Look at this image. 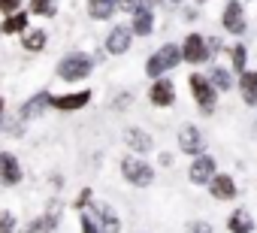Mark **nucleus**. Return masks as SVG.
<instances>
[{
    "label": "nucleus",
    "mask_w": 257,
    "mask_h": 233,
    "mask_svg": "<svg viewBox=\"0 0 257 233\" xmlns=\"http://www.w3.org/2000/svg\"><path fill=\"white\" fill-rule=\"evenodd\" d=\"M182 64V46H176V43H164L158 52H152L149 55V61H146V76L149 79H164L170 70H176Z\"/></svg>",
    "instance_id": "nucleus-1"
},
{
    "label": "nucleus",
    "mask_w": 257,
    "mask_h": 233,
    "mask_svg": "<svg viewBox=\"0 0 257 233\" xmlns=\"http://www.w3.org/2000/svg\"><path fill=\"white\" fill-rule=\"evenodd\" d=\"M58 79L64 82H85L91 73H94V58L88 52H67L61 61H58Z\"/></svg>",
    "instance_id": "nucleus-2"
},
{
    "label": "nucleus",
    "mask_w": 257,
    "mask_h": 233,
    "mask_svg": "<svg viewBox=\"0 0 257 233\" xmlns=\"http://www.w3.org/2000/svg\"><path fill=\"white\" fill-rule=\"evenodd\" d=\"M121 176L134 188H149L155 182V167L149 161H143L140 155H127V158H121Z\"/></svg>",
    "instance_id": "nucleus-3"
},
{
    "label": "nucleus",
    "mask_w": 257,
    "mask_h": 233,
    "mask_svg": "<svg viewBox=\"0 0 257 233\" xmlns=\"http://www.w3.org/2000/svg\"><path fill=\"white\" fill-rule=\"evenodd\" d=\"M188 85H191V97L197 100L200 112H203V115H212V112H215V103H218V88L209 82V76L191 73V76H188Z\"/></svg>",
    "instance_id": "nucleus-4"
},
{
    "label": "nucleus",
    "mask_w": 257,
    "mask_h": 233,
    "mask_svg": "<svg viewBox=\"0 0 257 233\" xmlns=\"http://www.w3.org/2000/svg\"><path fill=\"white\" fill-rule=\"evenodd\" d=\"M209 55H212V49H209V40L203 34H188L185 37V43H182V61L185 64L200 67V64L209 61Z\"/></svg>",
    "instance_id": "nucleus-5"
},
{
    "label": "nucleus",
    "mask_w": 257,
    "mask_h": 233,
    "mask_svg": "<svg viewBox=\"0 0 257 233\" xmlns=\"http://www.w3.org/2000/svg\"><path fill=\"white\" fill-rule=\"evenodd\" d=\"M218 176V164H215V158L212 155H197L194 161H191V167H188V179H191V185H197V188H209V182Z\"/></svg>",
    "instance_id": "nucleus-6"
},
{
    "label": "nucleus",
    "mask_w": 257,
    "mask_h": 233,
    "mask_svg": "<svg viewBox=\"0 0 257 233\" xmlns=\"http://www.w3.org/2000/svg\"><path fill=\"white\" fill-rule=\"evenodd\" d=\"M61 212H64V206L58 203V200H52L49 203V209L43 212V215H37L25 230H19V233H58V227H61Z\"/></svg>",
    "instance_id": "nucleus-7"
},
{
    "label": "nucleus",
    "mask_w": 257,
    "mask_h": 233,
    "mask_svg": "<svg viewBox=\"0 0 257 233\" xmlns=\"http://www.w3.org/2000/svg\"><path fill=\"white\" fill-rule=\"evenodd\" d=\"M221 28H224L227 34H233V37H242V34L248 31L245 10H242L239 0H227V7H224V13H221Z\"/></svg>",
    "instance_id": "nucleus-8"
},
{
    "label": "nucleus",
    "mask_w": 257,
    "mask_h": 233,
    "mask_svg": "<svg viewBox=\"0 0 257 233\" xmlns=\"http://www.w3.org/2000/svg\"><path fill=\"white\" fill-rule=\"evenodd\" d=\"M52 100H55V94H52L49 88H40L34 97H28V100L22 103L19 119H22V122H34V119H40L46 109H52Z\"/></svg>",
    "instance_id": "nucleus-9"
},
{
    "label": "nucleus",
    "mask_w": 257,
    "mask_h": 233,
    "mask_svg": "<svg viewBox=\"0 0 257 233\" xmlns=\"http://www.w3.org/2000/svg\"><path fill=\"white\" fill-rule=\"evenodd\" d=\"M134 28L131 25H112V31L106 34V52L109 55H124V52H131L134 46Z\"/></svg>",
    "instance_id": "nucleus-10"
},
{
    "label": "nucleus",
    "mask_w": 257,
    "mask_h": 233,
    "mask_svg": "<svg viewBox=\"0 0 257 233\" xmlns=\"http://www.w3.org/2000/svg\"><path fill=\"white\" fill-rule=\"evenodd\" d=\"M22 179H25L22 161L13 152H0V185L16 188V185H22Z\"/></svg>",
    "instance_id": "nucleus-11"
},
{
    "label": "nucleus",
    "mask_w": 257,
    "mask_h": 233,
    "mask_svg": "<svg viewBox=\"0 0 257 233\" xmlns=\"http://www.w3.org/2000/svg\"><path fill=\"white\" fill-rule=\"evenodd\" d=\"M149 103L158 106V109L173 106V103H176V85H173L167 76H164V79H155V82L149 85Z\"/></svg>",
    "instance_id": "nucleus-12"
},
{
    "label": "nucleus",
    "mask_w": 257,
    "mask_h": 233,
    "mask_svg": "<svg viewBox=\"0 0 257 233\" xmlns=\"http://www.w3.org/2000/svg\"><path fill=\"white\" fill-rule=\"evenodd\" d=\"M91 88H82V91H70V94H61V97H55L52 100V109H58V112H79V109H85L88 103H91Z\"/></svg>",
    "instance_id": "nucleus-13"
},
{
    "label": "nucleus",
    "mask_w": 257,
    "mask_h": 233,
    "mask_svg": "<svg viewBox=\"0 0 257 233\" xmlns=\"http://www.w3.org/2000/svg\"><path fill=\"white\" fill-rule=\"evenodd\" d=\"M124 146L131 149V155H149V152L155 149V140H152V134L143 131V128H127V131H124Z\"/></svg>",
    "instance_id": "nucleus-14"
},
{
    "label": "nucleus",
    "mask_w": 257,
    "mask_h": 233,
    "mask_svg": "<svg viewBox=\"0 0 257 233\" xmlns=\"http://www.w3.org/2000/svg\"><path fill=\"white\" fill-rule=\"evenodd\" d=\"M203 146H206V140H203V134H200L197 125H185V128L179 131V149H182L185 155L197 158V155H203Z\"/></svg>",
    "instance_id": "nucleus-15"
},
{
    "label": "nucleus",
    "mask_w": 257,
    "mask_h": 233,
    "mask_svg": "<svg viewBox=\"0 0 257 233\" xmlns=\"http://www.w3.org/2000/svg\"><path fill=\"white\" fill-rule=\"evenodd\" d=\"M209 194H212V200L227 203V200H236L239 188H236V182H233V176H230V173H218V176L209 182Z\"/></svg>",
    "instance_id": "nucleus-16"
},
{
    "label": "nucleus",
    "mask_w": 257,
    "mask_h": 233,
    "mask_svg": "<svg viewBox=\"0 0 257 233\" xmlns=\"http://www.w3.org/2000/svg\"><path fill=\"white\" fill-rule=\"evenodd\" d=\"M91 209H94L97 224H100L103 233H121V218H118V212L109 203H91Z\"/></svg>",
    "instance_id": "nucleus-17"
},
{
    "label": "nucleus",
    "mask_w": 257,
    "mask_h": 233,
    "mask_svg": "<svg viewBox=\"0 0 257 233\" xmlns=\"http://www.w3.org/2000/svg\"><path fill=\"white\" fill-rule=\"evenodd\" d=\"M28 22H31V13H13V16H7V19H4L0 31H4V37H22V34H28V31H31V28H28Z\"/></svg>",
    "instance_id": "nucleus-18"
},
{
    "label": "nucleus",
    "mask_w": 257,
    "mask_h": 233,
    "mask_svg": "<svg viewBox=\"0 0 257 233\" xmlns=\"http://www.w3.org/2000/svg\"><path fill=\"white\" fill-rule=\"evenodd\" d=\"M236 85H239L242 100H245L248 106H257V70H245Z\"/></svg>",
    "instance_id": "nucleus-19"
},
{
    "label": "nucleus",
    "mask_w": 257,
    "mask_h": 233,
    "mask_svg": "<svg viewBox=\"0 0 257 233\" xmlns=\"http://www.w3.org/2000/svg\"><path fill=\"white\" fill-rule=\"evenodd\" d=\"M227 230H230V233H254V218H251V212L233 209L230 218H227Z\"/></svg>",
    "instance_id": "nucleus-20"
},
{
    "label": "nucleus",
    "mask_w": 257,
    "mask_h": 233,
    "mask_svg": "<svg viewBox=\"0 0 257 233\" xmlns=\"http://www.w3.org/2000/svg\"><path fill=\"white\" fill-rule=\"evenodd\" d=\"M118 10V0H88V16L94 22H109Z\"/></svg>",
    "instance_id": "nucleus-21"
},
{
    "label": "nucleus",
    "mask_w": 257,
    "mask_h": 233,
    "mask_svg": "<svg viewBox=\"0 0 257 233\" xmlns=\"http://www.w3.org/2000/svg\"><path fill=\"white\" fill-rule=\"evenodd\" d=\"M131 28H134L137 37H149V34L155 31V13H152V10H140V13L134 16Z\"/></svg>",
    "instance_id": "nucleus-22"
},
{
    "label": "nucleus",
    "mask_w": 257,
    "mask_h": 233,
    "mask_svg": "<svg viewBox=\"0 0 257 233\" xmlns=\"http://www.w3.org/2000/svg\"><path fill=\"white\" fill-rule=\"evenodd\" d=\"M49 46V34L46 31H28V34H22V49L25 52H43Z\"/></svg>",
    "instance_id": "nucleus-23"
},
{
    "label": "nucleus",
    "mask_w": 257,
    "mask_h": 233,
    "mask_svg": "<svg viewBox=\"0 0 257 233\" xmlns=\"http://www.w3.org/2000/svg\"><path fill=\"white\" fill-rule=\"evenodd\" d=\"M209 82L218 88V91H230L236 82H233V73L227 70V67H212L209 70Z\"/></svg>",
    "instance_id": "nucleus-24"
},
{
    "label": "nucleus",
    "mask_w": 257,
    "mask_h": 233,
    "mask_svg": "<svg viewBox=\"0 0 257 233\" xmlns=\"http://www.w3.org/2000/svg\"><path fill=\"white\" fill-rule=\"evenodd\" d=\"M230 61H233V70L242 76L245 67H248V49H245V43H236V46L230 49Z\"/></svg>",
    "instance_id": "nucleus-25"
},
{
    "label": "nucleus",
    "mask_w": 257,
    "mask_h": 233,
    "mask_svg": "<svg viewBox=\"0 0 257 233\" xmlns=\"http://www.w3.org/2000/svg\"><path fill=\"white\" fill-rule=\"evenodd\" d=\"M31 13L43 16V19H55L58 16V4L55 0H31Z\"/></svg>",
    "instance_id": "nucleus-26"
},
{
    "label": "nucleus",
    "mask_w": 257,
    "mask_h": 233,
    "mask_svg": "<svg viewBox=\"0 0 257 233\" xmlns=\"http://www.w3.org/2000/svg\"><path fill=\"white\" fill-rule=\"evenodd\" d=\"M0 233H19L16 212H10V209H0Z\"/></svg>",
    "instance_id": "nucleus-27"
},
{
    "label": "nucleus",
    "mask_w": 257,
    "mask_h": 233,
    "mask_svg": "<svg viewBox=\"0 0 257 233\" xmlns=\"http://www.w3.org/2000/svg\"><path fill=\"white\" fill-rule=\"evenodd\" d=\"M91 203H94V191H91V188H82V191L76 194V200H73V209H76V212H88Z\"/></svg>",
    "instance_id": "nucleus-28"
},
{
    "label": "nucleus",
    "mask_w": 257,
    "mask_h": 233,
    "mask_svg": "<svg viewBox=\"0 0 257 233\" xmlns=\"http://www.w3.org/2000/svg\"><path fill=\"white\" fill-rule=\"evenodd\" d=\"M79 227H82V233H103L91 212H79Z\"/></svg>",
    "instance_id": "nucleus-29"
},
{
    "label": "nucleus",
    "mask_w": 257,
    "mask_h": 233,
    "mask_svg": "<svg viewBox=\"0 0 257 233\" xmlns=\"http://www.w3.org/2000/svg\"><path fill=\"white\" fill-rule=\"evenodd\" d=\"M118 10L121 13H131V16H137L140 10H152L146 0H118Z\"/></svg>",
    "instance_id": "nucleus-30"
},
{
    "label": "nucleus",
    "mask_w": 257,
    "mask_h": 233,
    "mask_svg": "<svg viewBox=\"0 0 257 233\" xmlns=\"http://www.w3.org/2000/svg\"><path fill=\"white\" fill-rule=\"evenodd\" d=\"M185 233H215V227H212L209 221L197 218V221H188V224H185Z\"/></svg>",
    "instance_id": "nucleus-31"
},
{
    "label": "nucleus",
    "mask_w": 257,
    "mask_h": 233,
    "mask_svg": "<svg viewBox=\"0 0 257 233\" xmlns=\"http://www.w3.org/2000/svg\"><path fill=\"white\" fill-rule=\"evenodd\" d=\"M22 4H25V0H0V13H4V16L22 13Z\"/></svg>",
    "instance_id": "nucleus-32"
},
{
    "label": "nucleus",
    "mask_w": 257,
    "mask_h": 233,
    "mask_svg": "<svg viewBox=\"0 0 257 233\" xmlns=\"http://www.w3.org/2000/svg\"><path fill=\"white\" fill-rule=\"evenodd\" d=\"M131 100H134L131 94H118V97L112 100V109H124V106H131Z\"/></svg>",
    "instance_id": "nucleus-33"
},
{
    "label": "nucleus",
    "mask_w": 257,
    "mask_h": 233,
    "mask_svg": "<svg viewBox=\"0 0 257 233\" xmlns=\"http://www.w3.org/2000/svg\"><path fill=\"white\" fill-rule=\"evenodd\" d=\"M52 188H55V191L64 188V176H61V173H52Z\"/></svg>",
    "instance_id": "nucleus-34"
},
{
    "label": "nucleus",
    "mask_w": 257,
    "mask_h": 233,
    "mask_svg": "<svg viewBox=\"0 0 257 233\" xmlns=\"http://www.w3.org/2000/svg\"><path fill=\"white\" fill-rule=\"evenodd\" d=\"M161 164H164V167H170V164H173V155H167V152H164V155H161Z\"/></svg>",
    "instance_id": "nucleus-35"
},
{
    "label": "nucleus",
    "mask_w": 257,
    "mask_h": 233,
    "mask_svg": "<svg viewBox=\"0 0 257 233\" xmlns=\"http://www.w3.org/2000/svg\"><path fill=\"white\" fill-rule=\"evenodd\" d=\"M164 4H167V7H179V4H182V0H164Z\"/></svg>",
    "instance_id": "nucleus-36"
},
{
    "label": "nucleus",
    "mask_w": 257,
    "mask_h": 233,
    "mask_svg": "<svg viewBox=\"0 0 257 233\" xmlns=\"http://www.w3.org/2000/svg\"><path fill=\"white\" fill-rule=\"evenodd\" d=\"M0 122H4V97H0Z\"/></svg>",
    "instance_id": "nucleus-37"
},
{
    "label": "nucleus",
    "mask_w": 257,
    "mask_h": 233,
    "mask_svg": "<svg viewBox=\"0 0 257 233\" xmlns=\"http://www.w3.org/2000/svg\"><path fill=\"white\" fill-rule=\"evenodd\" d=\"M146 4H149V7H155V4H164V0H146Z\"/></svg>",
    "instance_id": "nucleus-38"
},
{
    "label": "nucleus",
    "mask_w": 257,
    "mask_h": 233,
    "mask_svg": "<svg viewBox=\"0 0 257 233\" xmlns=\"http://www.w3.org/2000/svg\"><path fill=\"white\" fill-rule=\"evenodd\" d=\"M197 4H206V0H197Z\"/></svg>",
    "instance_id": "nucleus-39"
},
{
    "label": "nucleus",
    "mask_w": 257,
    "mask_h": 233,
    "mask_svg": "<svg viewBox=\"0 0 257 233\" xmlns=\"http://www.w3.org/2000/svg\"><path fill=\"white\" fill-rule=\"evenodd\" d=\"M0 37H4V31H0Z\"/></svg>",
    "instance_id": "nucleus-40"
}]
</instances>
